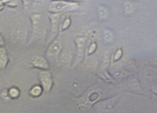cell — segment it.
Here are the masks:
<instances>
[{
    "mask_svg": "<svg viewBox=\"0 0 157 113\" xmlns=\"http://www.w3.org/2000/svg\"><path fill=\"white\" fill-rule=\"evenodd\" d=\"M7 63V56L4 49H0V67L5 68Z\"/></svg>",
    "mask_w": 157,
    "mask_h": 113,
    "instance_id": "5b68a950",
    "label": "cell"
},
{
    "mask_svg": "<svg viewBox=\"0 0 157 113\" xmlns=\"http://www.w3.org/2000/svg\"><path fill=\"white\" fill-rule=\"evenodd\" d=\"M19 94H20L19 91H18L16 88H12L9 90V95L11 98H17L18 96H19Z\"/></svg>",
    "mask_w": 157,
    "mask_h": 113,
    "instance_id": "9c48e42d",
    "label": "cell"
},
{
    "mask_svg": "<svg viewBox=\"0 0 157 113\" xmlns=\"http://www.w3.org/2000/svg\"><path fill=\"white\" fill-rule=\"evenodd\" d=\"M61 47H62V45H61V43L59 42V41L56 40L55 41H54V42L49 47V49H48V52H47L48 55L51 56L56 55L59 52L60 49H61Z\"/></svg>",
    "mask_w": 157,
    "mask_h": 113,
    "instance_id": "277c9868",
    "label": "cell"
},
{
    "mask_svg": "<svg viewBox=\"0 0 157 113\" xmlns=\"http://www.w3.org/2000/svg\"><path fill=\"white\" fill-rule=\"evenodd\" d=\"M70 24H71V20H70L69 18L65 19V20H64L63 23V25H62V29H63V30L67 29V28L69 27Z\"/></svg>",
    "mask_w": 157,
    "mask_h": 113,
    "instance_id": "7c38bea8",
    "label": "cell"
},
{
    "mask_svg": "<svg viewBox=\"0 0 157 113\" xmlns=\"http://www.w3.org/2000/svg\"><path fill=\"white\" fill-rule=\"evenodd\" d=\"M50 18L51 20L52 28L54 29V28H56V27L58 26V23L59 18V14H54L50 17Z\"/></svg>",
    "mask_w": 157,
    "mask_h": 113,
    "instance_id": "ba28073f",
    "label": "cell"
},
{
    "mask_svg": "<svg viewBox=\"0 0 157 113\" xmlns=\"http://www.w3.org/2000/svg\"><path fill=\"white\" fill-rule=\"evenodd\" d=\"M42 92V89L40 86H35L31 91V94L34 97H38L40 96Z\"/></svg>",
    "mask_w": 157,
    "mask_h": 113,
    "instance_id": "52a82bcc",
    "label": "cell"
},
{
    "mask_svg": "<svg viewBox=\"0 0 157 113\" xmlns=\"http://www.w3.org/2000/svg\"><path fill=\"white\" fill-rule=\"evenodd\" d=\"M2 5V1H0V7H1Z\"/></svg>",
    "mask_w": 157,
    "mask_h": 113,
    "instance_id": "2e32d148",
    "label": "cell"
},
{
    "mask_svg": "<svg viewBox=\"0 0 157 113\" xmlns=\"http://www.w3.org/2000/svg\"><path fill=\"white\" fill-rule=\"evenodd\" d=\"M100 78L103 79L104 80H105V81L107 82H111V81H113V80L111 79V77L109 76L105 72H101L100 74Z\"/></svg>",
    "mask_w": 157,
    "mask_h": 113,
    "instance_id": "30bf717a",
    "label": "cell"
},
{
    "mask_svg": "<svg viewBox=\"0 0 157 113\" xmlns=\"http://www.w3.org/2000/svg\"><path fill=\"white\" fill-rule=\"evenodd\" d=\"M107 15V11L105 8L104 7H100L98 9V16L101 17V18H104Z\"/></svg>",
    "mask_w": 157,
    "mask_h": 113,
    "instance_id": "8fae6325",
    "label": "cell"
},
{
    "mask_svg": "<svg viewBox=\"0 0 157 113\" xmlns=\"http://www.w3.org/2000/svg\"><path fill=\"white\" fill-rule=\"evenodd\" d=\"M151 90H152V92L157 96V85L154 87H153Z\"/></svg>",
    "mask_w": 157,
    "mask_h": 113,
    "instance_id": "5bb4252c",
    "label": "cell"
},
{
    "mask_svg": "<svg viewBox=\"0 0 157 113\" xmlns=\"http://www.w3.org/2000/svg\"><path fill=\"white\" fill-rule=\"evenodd\" d=\"M23 3V5L25 7V9H27V7H29V6L30 5V3H31L32 0H22Z\"/></svg>",
    "mask_w": 157,
    "mask_h": 113,
    "instance_id": "4fadbf2b",
    "label": "cell"
},
{
    "mask_svg": "<svg viewBox=\"0 0 157 113\" xmlns=\"http://www.w3.org/2000/svg\"><path fill=\"white\" fill-rule=\"evenodd\" d=\"M31 20L34 29H37L40 25V23L41 20V15L40 14H33L31 17Z\"/></svg>",
    "mask_w": 157,
    "mask_h": 113,
    "instance_id": "8992f818",
    "label": "cell"
},
{
    "mask_svg": "<svg viewBox=\"0 0 157 113\" xmlns=\"http://www.w3.org/2000/svg\"><path fill=\"white\" fill-rule=\"evenodd\" d=\"M78 7V3L71 2L66 0H56L53 1L49 7V11L51 13L56 14L60 11L73 10Z\"/></svg>",
    "mask_w": 157,
    "mask_h": 113,
    "instance_id": "6da1fadb",
    "label": "cell"
},
{
    "mask_svg": "<svg viewBox=\"0 0 157 113\" xmlns=\"http://www.w3.org/2000/svg\"><path fill=\"white\" fill-rule=\"evenodd\" d=\"M4 45V41L3 38L2 37V36L0 35V46H3Z\"/></svg>",
    "mask_w": 157,
    "mask_h": 113,
    "instance_id": "9a60e30c",
    "label": "cell"
},
{
    "mask_svg": "<svg viewBox=\"0 0 157 113\" xmlns=\"http://www.w3.org/2000/svg\"><path fill=\"white\" fill-rule=\"evenodd\" d=\"M31 63L33 66L42 69H47L49 67V65H48L46 59L40 56H34L32 59Z\"/></svg>",
    "mask_w": 157,
    "mask_h": 113,
    "instance_id": "3957f363",
    "label": "cell"
},
{
    "mask_svg": "<svg viewBox=\"0 0 157 113\" xmlns=\"http://www.w3.org/2000/svg\"><path fill=\"white\" fill-rule=\"evenodd\" d=\"M40 80L45 92H49L52 85V81L49 72H43L40 74Z\"/></svg>",
    "mask_w": 157,
    "mask_h": 113,
    "instance_id": "7a4b0ae2",
    "label": "cell"
}]
</instances>
